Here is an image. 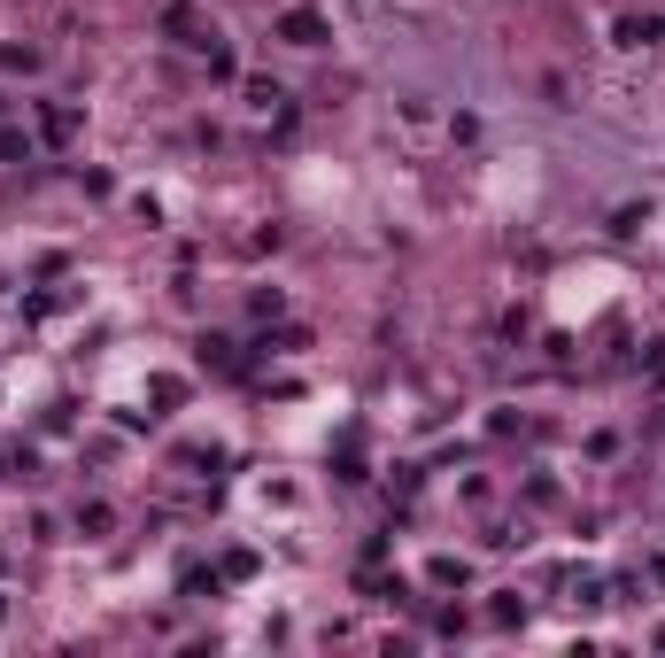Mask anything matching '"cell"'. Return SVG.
I'll list each match as a JSON object with an SVG mask.
<instances>
[{"mask_svg":"<svg viewBox=\"0 0 665 658\" xmlns=\"http://www.w3.org/2000/svg\"><path fill=\"white\" fill-rule=\"evenodd\" d=\"M279 31H287L294 47H318V39H325V24L310 16V8H287V24H279Z\"/></svg>","mask_w":665,"mask_h":658,"instance_id":"obj_1","label":"cell"},{"mask_svg":"<svg viewBox=\"0 0 665 658\" xmlns=\"http://www.w3.org/2000/svg\"><path fill=\"white\" fill-rule=\"evenodd\" d=\"M650 372H658V380H665V341H650Z\"/></svg>","mask_w":665,"mask_h":658,"instance_id":"obj_2","label":"cell"}]
</instances>
